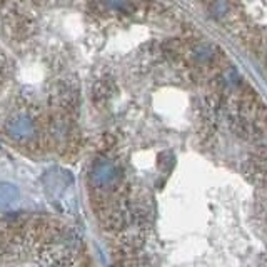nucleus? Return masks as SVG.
Wrapping results in <instances>:
<instances>
[{
    "label": "nucleus",
    "instance_id": "obj_1",
    "mask_svg": "<svg viewBox=\"0 0 267 267\" xmlns=\"http://www.w3.org/2000/svg\"><path fill=\"white\" fill-rule=\"evenodd\" d=\"M5 130L15 142L29 145L34 144L35 139H39L42 134V120L34 111L20 109L19 112L12 114L9 117Z\"/></svg>",
    "mask_w": 267,
    "mask_h": 267
},
{
    "label": "nucleus",
    "instance_id": "obj_2",
    "mask_svg": "<svg viewBox=\"0 0 267 267\" xmlns=\"http://www.w3.org/2000/svg\"><path fill=\"white\" fill-rule=\"evenodd\" d=\"M19 197V194L9 184H2L0 185V207H9L12 205Z\"/></svg>",
    "mask_w": 267,
    "mask_h": 267
}]
</instances>
